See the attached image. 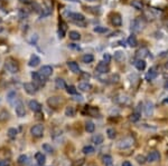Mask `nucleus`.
<instances>
[{"instance_id": "obj_10", "label": "nucleus", "mask_w": 168, "mask_h": 166, "mask_svg": "<svg viewBox=\"0 0 168 166\" xmlns=\"http://www.w3.org/2000/svg\"><path fill=\"white\" fill-rule=\"evenodd\" d=\"M63 103V99L62 97H51V98H48L47 100V104L51 106V107H54V108H56V107H58L59 105Z\"/></svg>"}, {"instance_id": "obj_31", "label": "nucleus", "mask_w": 168, "mask_h": 166, "mask_svg": "<svg viewBox=\"0 0 168 166\" xmlns=\"http://www.w3.org/2000/svg\"><path fill=\"white\" fill-rule=\"evenodd\" d=\"M131 6L137 10H142V8H144V5L141 4L140 0H132L131 1Z\"/></svg>"}, {"instance_id": "obj_32", "label": "nucleus", "mask_w": 168, "mask_h": 166, "mask_svg": "<svg viewBox=\"0 0 168 166\" xmlns=\"http://www.w3.org/2000/svg\"><path fill=\"white\" fill-rule=\"evenodd\" d=\"M125 58V56L122 51H115L114 52V59L117 60V62H123Z\"/></svg>"}, {"instance_id": "obj_19", "label": "nucleus", "mask_w": 168, "mask_h": 166, "mask_svg": "<svg viewBox=\"0 0 168 166\" xmlns=\"http://www.w3.org/2000/svg\"><path fill=\"white\" fill-rule=\"evenodd\" d=\"M35 159L37 161V164H38V165H44L45 162H46V156L44 155L43 153L38 152L35 154Z\"/></svg>"}, {"instance_id": "obj_6", "label": "nucleus", "mask_w": 168, "mask_h": 166, "mask_svg": "<svg viewBox=\"0 0 168 166\" xmlns=\"http://www.w3.org/2000/svg\"><path fill=\"white\" fill-rule=\"evenodd\" d=\"M32 78L35 84H38V85H44L45 84V79L46 77H44L40 72H37V71H33L32 72Z\"/></svg>"}, {"instance_id": "obj_34", "label": "nucleus", "mask_w": 168, "mask_h": 166, "mask_svg": "<svg viewBox=\"0 0 168 166\" xmlns=\"http://www.w3.org/2000/svg\"><path fill=\"white\" fill-rule=\"evenodd\" d=\"M65 30H66V24L64 22V21H61V24H59V38H63L64 37V35H65Z\"/></svg>"}, {"instance_id": "obj_48", "label": "nucleus", "mask_w": 168, "mask_h": 166, "mask_svg": "<svg viewBox=\"0 0 168 166\" xmlns=\"http://www.w3.org/2000/svg\"><path fill=\"white\" fill-rule=\"evenodd\" d=\"M8 165H9V161H7V159L0 161V166H8Z\"/></svg>"}, {"instance_id": "obj_35", "label": "nucleus", "mask_w": 168, "mask_h": 166, "mask_svg": "<svg viewBox=\"0 0 168 166\" xmlns=\"http://www.w3.org/2000/svg\"><path fill=\"white\" fill-rule=\"evenodd\" d=\"M93 31L96 33H108L109 30H108V28H106V27H102V26H96V27H94L93 28Z\"/></svg>"}, {"instance_id": "obj_37", "label": "nucleus", "mask_w": 168, "mask_h": 166, "mask_svg": "<svg viewBox=\"0 0 168 166\" xmlns=\"http://www.w3.org/2000/svg\"><path fill=\"white\" fill-rule=\"evenodd\" d=\"M18 163H19L20 165H25V164H27L28 163V156L27 155H25V154H23V155H20L19 157H18Z\"/></svg>"}, {"instance_id": "obj_52", "label": "nucleus", "mask_w": 168, "mask_h": 166, "mask_svg": "<svg viewBox=\"0 0 168 166\" xmlns=\"http://www.w3.org/2000/svg\"><path fill=\"white\" fill-rule=\"evenodd\" d=\"M165 87L168 88V75H165Z\"/></svg>"}, {"instance_id": "obj_56", "label": "nucleus", "mask_w": 168, "mask_h": 166, "mask_svg": "<svg viewBox=\"0 0 168 166\" xmlns=\"http://www.w3.org/2000/svg\"><path fill=\"white\" fill-rule=\"evenodd\" d=\"M1 22H2V19H1V18H0V24H1Z\"/></svg>"}, {"instance_id": "obj_53", "label": "nucleus", "mask_w": 168, "mask_h": 166, "mask_svg": "<svg viewBox=\"0 0 168 166\" xmlns=\"http://www.w3.org/2000/svg\"><path fill=\"white\" fill-rule=\"evenodd\" d=\"M82 76L84 77V78H87V79H89V78H90V75H89V74H83V75H82Z\"/></svg>"}, {"instance_id": "obj_17", "label": "nucleus", "mask_w": 168, "mask_h": 166, "mask_svg": "<svg viewBox=\"0 0 168 166\" xmlns=\"http://www.w3.org/2000/svg\"><path fill=\"white\" fill-rule=\"evenodd\" d=\"M39 62H40V58L37 55H32L28 62V65L30 67H37L39 65Z\"/></svg>"}, {"instance_id": "obj_2", "label": "nucleus", "mask_w": 168, "mask_h": 166, "mask_svg": "<svg viewBox=\"0 0 168 166\" xmlns=\"http://www.w3.org/2000/svg\"><path fill=\"white\" fill-rule=\"evenodd\" d=\"M5 68H6V70L11 72V74H17V72L19 71V66H18L17 62L14 60V59H11V58L6 60Z\"/></svg>"}, {"instance_id": "obj_50", "label": "nucleus", "mask_w": 168, "mask_h": 166, "mask_svg": "<svg viewBox=\"0 0 168 166\" xmlns=\"http://www.w3.org/2000/svg\"><path fill=\"white\" fill-rule=\"evenodd\" d=\"M70 47L72 48V49H76V50H80V46H76L75 43H71V45H70Z\"/></svg>"}, {"instance_id": "obj_38", "label": "nucleus", "mask_w": 168, "mask_h": 166, "mask_svg": "<svg viewBox=\"0 0 168 166\" xmlns=\"http://www.w3.org/2000/svg\"><path fill=\"white\" fill-rule=\"evenodd\" d=\"M87 114L93 116V117H96V115H98V113H99V112H98V109L93 108V107H91V106H87Z\"/></svg>"}, {"instance_id": "obj_46", "label": "nucleus", "mask_w": 168, "mask_h": 166, "mask_svg": "<svg viewBox=\"0 0 168 166\" xmlns=\"http://www.w3.org/2000/svg\"><path fill=\"white\" fill-rule=\"evenodd\" d=\"M103 62H106V64H109V62H111V55H110V54L106 52V54L103 55Z\"/></svg>"}, {"instance_id": "obj_24", "label": "nucleus", "mask_w": 168, "mask_h": 166, "mask_svg": "<svg viewBox=\"0 0 168 166\" xmlns=\"http://www.w3.org/2000/svg\"><path fill=\"white\" fill-rule=\"evenodd\" d=\"M91 84H89L87 81H83V83L78 84V89L82 90V91H89V90H91Z\"/></svg>"}, {"instance_id": "obj_25", "label": "nucleus", "mask_w": 168, "mask_h": 166, "mask_svg": "<svg viewBox=\"0 0 168 166\" xmlns=\"http://www.w3.org/2000/svg\"><path fill=\"white\" fill-rule=\"evenodd\" d=\"M111 22H112V25L119 27V26L122 25V19H121V17L119 14H113V16H112V19H111Z\"/></svg>"}, {"instance_id": "obj_40", "label": "nucleus", "mask_w": 168, "mask_h": 166, "mask_svg": "<svg viewBox=\"0 0 168 166\" xmlns=\"http://www.w3.org/2000/svg\"><path fill=\"white\" fill-rule=\"evenodd\" d=\"M65 115L68 116V117H73V116L75 115V109L73 108V107H71V106H68V107H66V109H65Z\"/></svg>"}, {"instance_id": "obj_12", "label": "nucleus", "mask_w": 168, "mask_h": 166, "mask_svg": "<svg viewBox=\"0 0 168 166\" xmlns=\"http://www.w3.org/2000/svg\"><path fill=\"white\" fill-rule=\"evenodd\" d=\"M28 106L34 113H39V112L42 110V105L39 104L37 100H34V99L30 100V101L28 103Z\"/></svg>"}, {"instance_id": "obj_27", "label": "nucleus", "mask_w": 168, "mask_h": 166, "mask_svg": "<svg viewBox=\"0 0 168 166\" xmlns=\"http://www.w3.org/2000/svg\"><path fill=\"white\" fill-rule=\"evenodd\" d=\"M134 66H136V68L138 70H144L145 68H146V62H145L144 59H137L134 62Z\"/></svg>"}, {"instance_id": "obj_23", "label": "nucleus", "mask_w": 168, "mask_h": 166, "mask_svg": "<svg viewBox=\"0 0 168 166\" xmlns=\"http://www.w3.org/2000/svg\"><path fill=\"white\" fill-rule=\"evenodd\" d=\"M55 86H56L57 89H65L66 88V84H65V80L63 78H56Z\"/></svg>"}, {"instance_id": "obj_33", "label": "nucleus", "mask_w": 168, "mask_h": 166, "mask_svg": "<svg viewBox=\"0 0 168 166\" xmlns=\"http://www.w3.org/2000/svg\"><path fill=\"white\" fill-rule=\"evenodd\" d=\"M128 45L130 47H136L138 45V41H137V38L134 35H131L129 38H128Z\"/></svg>"}, {"instance_id": "obj_21", "label": "nucleus", "mask_w": 168, "mask_h": 166, "mask_svg": "<svg viewBox=\"0 0 168 166\" xmlns=\"http://www.w3.org/2000/svg\"><path fill=\"white\" fill-rule=\"evenodd\" d=\"M16 99H17V93H16L15 90L9 91V93L7 94V100H8V103H9L10 105H14Z\"/></svg>"}, {"instance_id": "obj_20", "label": "nucleus", "mask_w": 168, "mask_h": 166, "mask_svg": "<svg viewBox=\"0 0 168 166\" xmlns=\"http://www.w3.org/2000/svg\"><path fill=\"white\" fill-rule=\"evenodd\" d=\"M91 141L93 144H95V145H101L103 141H104V137L101 135V134H95V135H93L91 138Z\"/></svg>"}, {"instance_id": "obj_8", "label": "nucleus", "mask_w": 168, "mask_h": 166, "mask_svg": "<svg viewBox=\"0 0 168 166\" xmlns=\"http://www.w3.org/2000/svg\"><path fill=\"white\" fill-rule=\"evenodd\" d=\"M68 18L72 19L73 21L77 25L81 24L82 21H84V19H85L84 16L82 14H78V12H70V14H68Z\"/></svg>"}, {"instance_id": "obj_44", "label": "nucleus", "mask_w": 168, "mask_h": 166, "mask_svg": "<svg viewBox=\"0 0 168 166\" xmlns=\"http://www.w3.org/2000/svg\"><path fill=\"white\" fill-rule=\"evenodd\" d=\"M85 163V161H84V158H78V159H76V161L73 162V166H82L83 164Z\"/></svg>"}, {"instance_id": "obj_22", "label": "nucleus", "mask_w": 168, "mask_h": 166, "mask_svg": "<svg viewBox=\"0 0 168 166\" xmlns=\"http://www.w3.org/2000/svg\"><path fill=\"white\" fill-rule=\"evenodd\" d=\"M102 163L104 166H113V158L110 155H104L102 157Z\"/></svg>"}, {"instance_id": "obj_16", "label": "nucleus", "mask_w": 168, "mask_h": 166, "mask_svg": "<svg viewBox=\"0 0 168 166\" xmlns=\"http://www.w3.org/2000/svg\"><path fill=\"white\" fill-rule=\"evenodd\" d=\"M67 67H68L70 70L73 71L74 74H80V72H81V69H80L78 64L75 62H67Z\"/></svg>"}, {"instance_id": "obj_3", "label": "nucleus", "mask_w": 168, "mask_h": 166, "mask_svg": "<svg viewBox=\"0 0 168 166\" xmlns=\"http://www.w3.org/2000/svg\"><path fill=\"white\" fill-rule=\"evenodd\" d=\"M24 89L28 95H35L38 91V86L35 83H25Z\"/></svg>"}, {"instance_id": "obj_15", "label": "nucleus", "mask_w": 168, "mask_h": 166, "mask_svg": "<svg viewBox=\"0 0 168 166\" xmlns=\"http://www.w3.org/2000/svg\"><path fill=\"white\" fill-rule=\"evenodd\" d=\"M144 112H145V115H146L147 117L151 116L153 113H154V104H153L151 101H147L144 107Z\"/></svg>"}, {"instance_id": "obj_29", "label": "nucleus", "mask_w": 168, "mask_h": 166, "mask_svg": "<svg viewBox=\"0 0 168 166\" xmlns=\"http://www.w3.org/2000/svg\"><path fill=\"white\" fill-rule=\"evenodd\" d=\"M94 129H95V125H94V123L91 122V120H87V123H85V130H87V133H93Z\"/></svg>"}, {"instance_id": "obj_5", "label": "nucleus", "mask_w": 168, "mask_h": 166, "mask_svg": "<svg viewBox=\"0 0 168 166\" xmlns=\"http://www.w3.org/2000/svg\"><path fill=\"white\" fill-rule=\"evenodd\" d=\"M144 21L141 19H134L132 22H131V30L134 31V33H140L142 28H144Z\"/></svg>"}, {"instance_id": "obj_11", "label": "nucleus", "mask_w": 168, "mask_h": 166, "mask_svg": "<svg viewBox=\"0 0 168 166\" xmlns=\"http://www.w3.org/2000/svg\"><path fill=\"white\" fill-rule=\"evenodd\" d=\"M146 158H147V162H149V163H155V162H158L160 159V154L157 151H153V152L149 153Z\"/></svg>"}, {"instance_id": "obj_36", "label": "nucleus", "mask_w": 168, "mask_h": 166, "mask_svg": "<svg viewBox=\"0 0 168 166\" xmlns=\"http://www.w3.org/2000/svg\"><path fill=\"white\" fill-rule=\"evenodd\" d=\"M17 134H18V130L16 128H9L8 129V137L10 139H15L16 136H17Z\"/></svg>"}, {"instance_id": "obj_30", "label": "nucleus", "mask_w": 168, "mask_h": 166, "mask_svg": "<svg viewBox=\"0 0 168 166\" xmlns=\"http://www.w3.org/2000/svg\"><path fill=\"white\" fill-rule=\"evenodd\" d=\"M93 60H94V57H93V55H91V54H85L82 57V62H84V64H90Z\"/></svg>"}, {"instance_id": "obj_26", "label": "nucleus", "mask_w": 168, "mask_h": 166, "mask_svg": "<svg viewBox=\"0 0 168 166\" xmlns=\"http://www.w3.org/2000/svg\"><path fill=\"white\" fill-rule=\"evenodd\" d=\"M68 37H70V39L76 41V40H80V39H81V35H80V33L76 31V30H71L70 33H68Z\"/></svg>"}, {"instance_id": "obj_47", "label": "nucleus", "mask_w": 168, "mask_h": 166, "mask_svg": "<svg viewBox=\"0 0 168 166\" xmlns=\"http://www.w3.org/2000/svg\"><path fill=\"white\" fill-rule=\"evenodd\" d=\"M73 100H75V101H82V100H83V97H82L81 95H74Z\"/></svg>"}, {"instance_id": "obj_4", "label": "nucleus", "mask_w": 168, "mask_h": 166, "mask_svg": "<svg viewBox=\"0 0 168 166\" xmlns=\"http://www.w3.org/2000/svg\"><path fill=\"white\" fill-rule=\"evenodd\" d=\"M30 134L36 138L42 137L44 135V126L43 125H34L33 127L30 128Z\"/></svg>"}, {"instance_id": "obj_45", "label": "nucleus", "mask_w": 168, "mask_h": 166, "mask_svg": "<svg viewBox=\"0 0 168 166\" xmlns=\"http://www.w3.org/2000/svg\"><path fill=\"white\" fill-rule=\"evenodd\" d=\"M136 159H137V162L139 163V164H145L146 162H147V158L146 157H144L142 155H139V156L136 157Z\"/></svg>"}, {"instance_id": "obj_28", "label": "nucleus", "mask_w": 168, "mask_h": 166, "mask_svg": "<svg viewBox=\"0 0 168 166\" xmlns=\"http://www.w3.org/2000/svg\"><path fill=\"white\" fill-rule=\"evenodd\" d=\"M82 152L84 155H92L93 153L95 152V148L91 145H87V146H84L83 147V149H82Z\"/></svg>"}, {"instance_id": "obj_1", "label": "nucleus", "mask_w": 168, "mask_h": 166, "mask_svg": "<svg viewBox=\"0 0 168 166\" xmlns=\"http://www.w3.org/2000/svg\"><path fill=\"white\" fill-rule=\"evenodd\" d=\"M134 138L132 136H125V137L121 138L119 142L117 143V146L119 149H128L130 147H132L134 145Z\"/></svg>"}, {"instance_id": "obj_43", "label": "nucleus", "mask_w": 168, "mask_h": 166, "mask_svg": "<svg viewBox=\"0 0 168 166\" xmlns=\"http://www.w3.org/2000/svg\"><path fill=\"white\" fill-rule=\"evenodd\" d=\"M43 149L47 153H53L54 152V148L51 146L49 144H43Z\"/></svg>"}, {"instance_id": "obj_41", "label": "nucleus", "mask_w": 168, "mask_h": 166, "mask_svg": "<svg viewBox=\"0 0 168 166\" xmlns=\"http://www.w3.org/2000/svg\"><path fill=\"white\" fill-rule=\"evenodd\" d=\"M66 91H67V94H70V95H76V93H77L75 86H73V85L66 86Z\"/></svg>"}, {"instance_id": "obj_39", "label": "nucleus", "mask_w": 168, "mask_h": 166, "mask_svg": "<svg viewBox=\"0 0 168 166\" xmlns=\"http://www.w3.org/2000/svg\"><path fill=\"white\" fill-rule=\"evenodd\" d=\"M140 118V113L139 112H134V113H132V114L130 115L129 119L131 120V122H134V123H136V122H138Z\"/></svg>"}, {"instance_id": "obj_55", "label": "nucleus", "mask_w": 168, "mask_h": 166, "mask_svg": "<svg viewBox=\"0 0 168 166\" xmlns=\"http://www.w3.org/2000/svg\"><path fill=\"white\" fill-rule=\"evenodd\" d=\"M85 1H89V2H92V1H95V0H85Z\"/></svg>"}, {"instance_id": "obj_13", "label": "nucleus", "mask_w": 168, "mask_h": 166, "mask_svg": "<svg viewBox=\"0 0 168 166\" xmlns=\"http://www.w3.org/2000/svg\"><path fill=\"white\" fill-rule=\"evenodd\" d=\"M157 75H158V72H157V69H156V67H153V68H150L149 69V71L146 74V76H145V78H146V80H154L155 78L157 77Z\"/></svg>"}, {"instance_id": "obj_42", "label": "nucleus", "mask_w": 168, "mask_h": 166, "mask_svg": "<svg viewBox=\"0 0 168 166\" xmlns=\"http://www.w3.org/2000/svg\"><path fill=\"white\" fill-rule=\"evenodd\" d=\"M106 134H108V137L110 138V139H114L115 135H117L114 128H108L106 129Z\"/></svg>"}, {"instance_id": "obj_18", "label": "nucleus", "mask_w": 168, "mask_h": 166, "mask_svg": "<svg viewBox=\"0 0 168 166\" xmlns=\"http://www.w3.org/2000/svg\"><path fill=\"white\" fill-rule=\"evenodd\" d=\"M148 55H149V50L146 47L140 48L139 50L137 51V57H138V59H144V58L148 57Z\"/></svg>"}, {"instance_id": "obj_9", "label": "nucleus", "mask_w": 168, "mask_h": 166, "mask_svg": "<svg viewBox=\"0 0 168 166\" xmlns=\"http://www.w3.org/2000/svg\"><path fill=\"white\" fill-rule=\"evenodd\" d=\"M95 71H98L99 74H106V72H109V71H110L109 64H106V62H99L95 68Z\"/></svg>"}, {"instance_id": "obj_14", "label": "nucleus", "mask_w": 168, "mask_h": 166, "mask_svg": "<svg viewBox=\"0 0 168 166\" xmlns=\"http://www.w3.org/2000/svg\"><path fill=\"white\" fill-rule=\"evenodd\" d=\"M39 72H40L44 77L47 78V77H49L53 74V68H52V66H49V65H46V66H43L40 68Z\"/></svg>"}, {"instance_id": "obj_54", "label": "nucleus", "mask_w": 168, "mask_h": 166, "mask_svg": "<svg viewBox=\"0 0 168 166\" xmlns=\"http://www.w3.org/2000/svg\"><path fill=\"white\" fill-rule=\"evenodd\" d=\"M66 1H70V2H78V0H66Z\"/></svg>"}, {"instance_id": "obj_49", "label": "nucleus", "mask_w": 168, "mask_h": 166, "mask_svg": "<svg viewBox=\"0 0 168 166\" xmlns=\"http://www.w3.org/2000/svg\"><path fill=\"white\" fill-rule=\"evenodd\" d=\"M19 2L25 4V5H29V4H32V2H33V0H19Z\"/></svg>"}, {"instance_id": "obj_7", "label": "nucleus", "mask_w": 168, "mask_h": 166, "mask_svg": "<svg viewBox=\"0 0 168 166\" xmlns=\"http://www.w3.org/2000/svg\"><path fill=\"white\" fill-rule=\"evenodd\" d=\"M15 112L18 117H24L26 115V109H25V106L21 101H17L15 104Z\"/></svg>"}, {"instance_id": "obj_51", "label": "nucleus", "mask_w": 168, "mask_h": 166, "mask_svg": "<svg viewBox=\"0 0 168 166\" xmlns=\"http://www.w3.org/2000/svg\"><path fill=\"white\" fill-rule=\"evenodd\" d=\"M122 166H132V164H131L129 161H125L122 163Z\"/></svg>"}]
</instances>
